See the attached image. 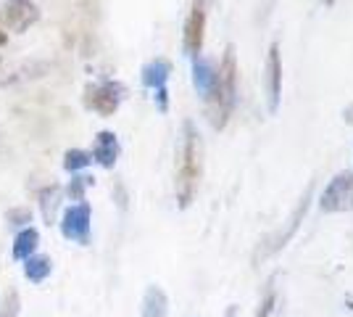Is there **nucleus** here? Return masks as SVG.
<instances>
[{"mask_svg": "<svg viewBox=\"0 0 353 317\" xmlns=\"http://www.w3.org/2000/svg\"><path fill=\"white\" fill-rule=\"evenodd\" d=\"M203 177V140L198 127L190 119L182 122V137L176 148V204L179 209H188L198 193V185Z\"/></svg>", "mask_w": 353, "mask_h": 317, "instance_id": "f257e3e1", "label": "nucleus"}, {"mask_svg": "<svg viewBox=\"0 0 353 317\" xmlns=\"http://www.w3.org/2000/svg\"><path fill=\"white\" fill-rule=\"evenodd\" d=\"M237 101V59H235V46L224 48V56L219 61V69H216V85L214 93L206 101L208 122L214 130H224L230 114L235 108Z\"/></svg>", "mask_w": 353, "mask_h": 317, "instance_id": "f03ea898", "label": "nucleus"}, {"mask_svg": "<svg viewBox=\"0 0 353 317\" xmlns=\"http://www.w3.org/2000/svg\"><path fill=\"white\" fill-rule=\"evenodd\" d=\"M311 196H314V182H309V188L303 191V196H301L298 206H295L293 214H290V220H288L285 230H277V233L266 236L264 241L259 243V249H256V254H253V265H259V262H264V259L274 257L277 251H282V249L288 246V241H290L295 233H298V227H301L303 217H306V211H309Z\"/></svg>", "mask_w": 353, "mask_h": 317, "instance_id": "7ed1b4c3", "label": "nucleus"}, {"mask_svg": "<svg viewBox=\"0 0 353 317\" xmlns=\"http://www.w3.org/2000/svg\"><path fill=\"white\" fill-rule=\"evenodd\" d=\"M319 209L327 214H338V211L353 209V172H338L332 180L327 182L322 198H319Z\"/></svg>", "mask_w": 353, "mask_h": 317, "instance_id": "20e7f679", "label": "nucleus"}, {"mask_svg": "<svg viewBox=\"0 0 353 317\" xmlns=\"http://www.w3.org/2000/svg\"><path fill=\"white\" fill-rule=\"evenodd\" d=\"M90 222H92V209H90L88 201H79V204H74V206L63 211V217H61V236L66 241L85 246L90 241Z\"/></svg>", "mask_w": 353, "mask_h": 317, "instance_id": "39448f33", "label": "nucleus"}, {"mask_svg": "<svg viewBox=\"0 0 353 317\" xmlns=\"http://www.w3.org/2000/svg\"><path fill=\"white\" fill-rule=\"evenodd\" d=\"M203 37H206V0H192V8L185 21V37H182L185 56L198 59L203 50Z\"/></svg>", "mask_w": 353, "mask_h": 317, "instance_id": "423d86ee", "label": "nucleus"}, {"mask_svg": "<svg viewBox=\"0 0 353 317\" xmlns=\"http://www.w3.org/2000/svg\"><path fill=\"white\" fill-rule=\"evenodd\" d=\"M264 85H266V108H269V114H277L282 98V56L277 43H272L269 50H266Z\"/></svg>", "mask_w": 353, "mask_h": 317, "instance_id": "0eeeda50", "label": "nucleus"}, {"mask_svg": "<svg viewBox=\"0 0 353 317\" xmlns=\"http://www.w3.org/2000/svg\"><path fill=\"white\" fill-rule=\"evenodd\" d=\"M121 93H124V88H121L119 82L88 85V88H85V95H82V101H85L88 108L98 111L101 117H111V114L119 108V104H121Z\"/></svg>", "mask_w": 353, "mask_h": 317, "instance_id": "6e6552de", "label": "nucleus"}, {"mask_svg": "<svg viewBox=\"0 0 353 317\" xmlns=\"http://www.w3.org/2000/svg\"><path fill=\"white\" fill-rule=\"evenodd\" d=\"M40 19V11L32 0H8L0 11V21L11 32H27Z\"/></svg>", "mask_w": 353, "mask_h": 317, "instance_id": "1a4fd4ad", "label": "nucleus"}, {"mask_svg": "<svg viewBox=\"0 0 353 317\" xmlns=\"http://www.w3.org/2000/svg\"><path fill=\"white\" fill-rule=\"evenodd\" d=\"M119 140L117 135L111 133V130H101L98 135H95V146H92V159L98 162V164L103 166V169H114V164H117L119 159Z\"/></svg>", "mask_w": 353, "mask_h": 317, "instance_id": "9d476101", "label": "nucleus"}, {"mask_svg": "<svg viewBox=\"0 0 353 317\" xmlns=\"http://www.w3.org/2000/svg\"><path fill=\"white\" fill-rule=\"evenodd\" d=\"M192 85H195V90L198 95L208 101L211 98V93H214V85H216V66H214V61L208 59H192Z\"/></svg>", "mask_w": 353, "mask_h": 317, "instance_id": "9b49d317", "label": "nucleus"}, {"mask_svg": "<svg viewBox=\"0 0 353 317\" xmlns=\"http://www.w3.org/2000/svg\"><path fill=\"white\" fill-rule=\"evenodd\" d=\"M169 315V296L161 286H148L143 296V309L140 317H166Z\"/></svg>", "mask_w": 353, "mask_h": 317, "instance_id": "f8f14e48", "label": "nucleus"}, {"mask_svg": "<svg viewBox=\"0 0 353 317\" xmlns=\"http://www.w3.org/2000/svg\"><path fill=\"white\" fill-rule=\"evenodd\" d=\"M140 75H143V85H145V88L161 90V88H166V79L172 75V64L166 59H153L143 66Z\"/></svg>", "mask_w": 353, "mask_h": 317, "instance_id": "ddd939ff", "label": "nucleus"}, {"mask_svg": "<svg viewBox=\"0 0 353 317\" xmlns=\"http://www.w3.org/2000/svg\"><path fill=\"white\" fill-rule=\"evenodd\" d=\"M37 243H40V233H37L34 227H21V230L16 233L11 254H14V259L24 262V259H30L32 254L37 251Z\"/></svg>", "mask_w": 353, "mask_h": 317, "instance_id": "4468645a", "label": "nucleus"}, {"mask_svg": "<svg viewBox=\"0 0 353 317\" xmlns=\"http://www.w3.org/2000/svg\"><path fill=\"white\" fill-rule=\"evenodd\" d=\"M61 196H63V188L61 185H48L40 191V211H43L45 225H53L56 222V214H59L61 206Z\"/></svg>", "mask_w": 353, "mask_h": 317, "instance_id": "2eb2a0df", "label": "nucleus"}, {"mask_svg": "<svg viewBox=\"0 0 353 317\" xmlns=\"http://www.w3.org/2000/svg\"><path fill=\"white\" fill-rule=\"evenodd\" d=\"M53 272V262L50 257H40V254H32L30 259H24V275L30 283H43L48 280V275Z\"/></svg>", "mask_w": 353, "mask_h": 317, "instance_id": "dca6fc26", "label": "nucleus"}, {"mask_svg": "<svg viewBox=\"0 0 353 317\" xmlns=\"http://www.w3.org/2000/svg\"><path fill=\"white\" fill-rule=\"evenodd\" d=\"M92 162V156L88 151H82V148H69V151L63 153V169L66 172H79V169H85V166Z\"/></svg>", "mask_w": 353, "mask_h": 317, "instance_id": "f3484780", "label": "nucleus"}, {"mask_svg": "<svg viewBox=\"0 0 353 317\" xmlns=\"http://www.w3.org/2000/svg\"><path fill=\"white\" fill-rule=\"evenodd\" d=\"M19 312H21V299H19L16 288H8L0 302V317H19Z\"/></svg>", "mask_w": 353, "mask_h": 317, "instance_id": "a211bd4d", "label": "nucleus"}, {"mask_svg": "<svg viewBox=\"0 0 353 317\" xmlns=\"http://www.w3.org/2000/svg\"><path fill=\"white\" fill-rule=\"evenodd\" d=\"M92 177H82V175H74L72 182H69V188H66V193H69V198H74L77 204L79 201H85V191H88V185H92Z\"/></svg>", "mask_w": 353, "mask_h": 317, "instance_id": "6ab92c4d", "label": "nucleus"}, {"mask_svg": "<svg viewBox=\"0 0 353 317\" xmlns=\"http://www.w3.org/2000/svg\"><path fill=\"white\" fill-rule=\"evenodd\" d=\"M6 222L14 227H27L32 222V209L30 206H14L6 211Z\"/></svg>", "mask_w": 353, "mask_h": 317, "instance_id": "aec40b11", "label": "nucleus"}, {"mask_svg": "<svg viewBox=\"0 0 353 317\" xmlns=\"http://www.w3.org/2000/svg\"><path fill=\"white\" fill-rule=\"evenodd\" d=\"M274 304H277V294H274V288L269 286L264 294V299H261V304H259V312H256V317H269L272 312H274Z\"/></svg>", "mask_w": 353, "mask_h": 317, "instance_id": "412c9836", "label": "nucleus"}, {"mask_svg": "<svg viewBox=\"0 0 353 317\" xmlns=\"http://www.w3.org/2000/svg\"><path fill=\"white\" fill-rule=\"evenodd\" d=\"M156 104H159V111H169V93H166V88L156 90Z\"/></svg>", "mask_w": 353, "mask_h": 317, "instance_id": "4be33fe9", "label": "nucleus"}, {"mask_svg": "<svg viewBox=\"0 0 353 317\" xmlns=\"http://www.w3.org/2000/svg\"><path fill=\"white\" fill-rule=\"evenodd\" d=\"M114 193H117V204H119V209H124V206H127V196H124V185H121V182H117V188H114Z\"/></svg>", "mask_w": 353, "mask_h": 317, "instance_id": "5701e85b", "label": "nucleus"}, {"mask_svg": "<svg viewBox=\"0 0 353 317\" xmlns=\"http://www.w3.org/2000/svg\"><path fill=\"white\" fill-rule=\"evenodd\" d=\"M6 43H8V35H6V32H3V30H0V48H3V46H6Z\"/></svg>", "mask_w": 353, "mask_h": 317, "instance_id": "b1692460", "label": "nucleus"}, {"mask_svg": "<svg viewBox=\"0 0 353 317\" xmlns=\"http://www.w3.org/2000/svg\"><path fill=\"white\" fill-rule=\"evenodd\" d=\"M227 317H235V307H230V312H227Z\"/></svg>", "mask_w": 353, "mask_h": 317, "instance_id": "393cba45", "label": "nucleus"}, {"mask_svg": "<svg viewBox=\"0 0 353 317\" xmlns=\"http://www.w3.org/2000/svg\"><path fill=\"white\" fill-rule=\"evenodd\" d=\"M324 6H332V3H335V0H322Z\"/></svg>", "mask_w": 353, "mask_h": 317, "instance_id": "a878e982", "label": "nucleus"}]
</instances>
